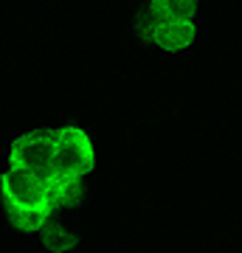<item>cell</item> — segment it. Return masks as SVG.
Segmentation results:
<instances>
[{"label":"cell","instance_id":"cell-2","mask_svg":"<svg viewBox=\"0 0 242 253\" xmlns=\"http://www.w3.org/2000/svg\"><path fill=\"white\" fill-rule=\"evenodd\" d=\"M197 0H149L141 20V34L161 51H186L197 37Z\"/></svg>","mask_w":242,"mask_h":253},{"label":"cell","instance_id":"cell-1","mask_svg":"<svg viewBox=\"0 0 242 253\" xmlns=\"http://www.w3.org/2000/svg\"><path fill=\"white\" fill-rule=\"evenodd\" d=\"M96 166V146L85 126L62 124L23 132L11 141L0 194L6 217L23 234L51 228L54 214L82 200V183Z\"/></svg>","mask_w":242,"mask_h":253}]
</instances>
